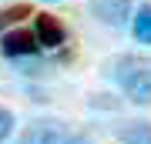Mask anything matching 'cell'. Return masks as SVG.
I'll return each mask as SVG.
<instances>
[{
	"label": "cell",
	"instance_id": "obj_1",
	"mask_svg": "<svg viewBox=\"0 0 151 144\" xmlns=\"http://www.w3.org/2000/svg\"><path fill=\"white\" fill-rule=\"evenodd\" d=\"M111 74L121 84V91L128 94L131 104H138V107L151 104V57H145V54H121L114 60Z\"/></svg>",
	"mask_w": 151,
	"mask_h": 144
},
{
	"label": "cell",
	"instance_id": "obj_2",
	"mask_svg": "<svg viewBox=\"0 0 151 144\" xmlns=\"http://www.w3.org/2000/svg\"><path fill=\"white\" fill-rule=\"evenodd\" d=\"M67 128L54 117H37L30 121L27 128L20 131V138H17V144H64L67 141Z\"/></svg>",
	"mask_w": 151,
	"mask_h": 144
},
{
	"label": "cell",
	"instance_id": "obj_3",
	"mask_svg": "<svg viewBox=\"0 0 151 144\" xmlns=\"http://www.w3.org/2000/svg\"><path fill=\"white\" fill-rule=\"evenodd\" d=\"M0 54L7 60H20V57H34L40 54V40L34 30H10L0 37Z\"/></svg>",
	"mask_w": 151,
	"mask_h": 144
},
{
	"label": "cell",
	"instance_id": "obj_4",
	"mask_svg": "<svg viewBox=\"0 0 151 144\" xmlns=\"http://www.w3.org/2000/svg\"><path fill=\"white\" fill-rule=\"evenodd\" d=\"M91 10L104 27H124L131 17V0H91Z\"/></svg>",
	"mask_w": 151,
	"mask_h": 144
},
{
	"label": "cell",
	"instance_id": "obj_5",
	"mask_svg": "<svg viewBox=\"0 0 151 144\" xmlns=\"http://www.w3.org/2000/svg\"><path fill=\"white\" fill-rule=\"evenodd\" d=\"M34 34H37L40 47H60V44L67 40L64 24H60L54 14H37L34 17Z\"/></svg>",
	"mask_w": 151,
	"mask_h": 144
},
{
	"label": "cell",
	"instance_id": "obj_6",
	"mask_svg": "<svg viewBox=\"0 0 151 144\" xmlns=\"http://www.w3.org/2000/svg\"><path fill=\"white\" fill-rule=\"evenodd\" d=\"M118 138L121 144H151V121H124Z\"/></svg>",
	"mask_w": 151,
	"mask_h": 144
},
{
	"label": "cell",
	"instance_id": "obj_7",
	"mask_svg": "<svg viewBox=\"0 0 151 144\" xmlns=\"http://www.w3.org/2000/svg\"><path fill=\"white\" fill-rule=\"evenodd\" d=\"M131 34L138 44H151V4H141L138 14L131 17Z\"/></svg>",
	"mask_w": 151,
	"mask_h": 144
},
{
	"label": "cell",
	"instance_id": "obj_8",
	"mask_svg": "<svg viewBox=\"0 0 151 144\" xmlns=\"http://www.w3.org/2000/svg\"><path fill=\"white\" fill-rule=\"evenodd\" d=\"M10 131H14V114L7 107H0V144L10 138Z\"/></svg>",
	"mask_w": 151,
	"mask_h": 144
},
{
	"label": "cell",
	"instance_id": "obj_9",
	"mask_svg": "<svg viewBox=\"0 0 151 144\" xmlns=\"http://www.w3.org/2000/svg\"><path fill=\"white\" fill-rule=\"evenodd\" d=\"M20 17H27V7H10V10H4V14H0V27H7V24H17Z\"/></svg>",
	"mask_w": 151,
	"mask_h": 144
},
{
	"label": "cell",
	"instance_id": "obj_10",
	"mask_svg": "<svg viewBox=\"0 0 151 144\" xmlns=\"http://www.w3.org/2000/svg\"><path fill=\"white\" fill-rule=\"evenodd\" d=\"M64 144H91V138H87V134H67Z\"/></svg>",
	"mask_w": 151,
	"mask_h": 144
}]
</instances>
